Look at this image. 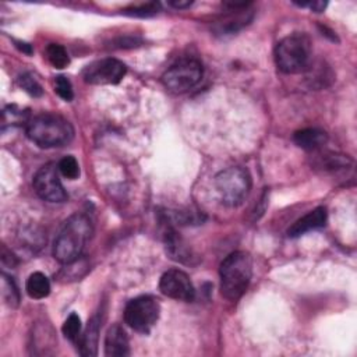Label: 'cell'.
<instances>
[{
  "label": "cell",
  "mask_w": 357,
  "mask_h": 357,
  "mask_svg": "<svg viewBox=\"0 0 357 357\" xmlns=\"http://www.w3.org/2000/svg\"><path fill=\"white\" fill-rule=\"evenodd\" d=\"M169 5L180 10V9H189L193 5V2L191 0H173V2H169Z\"/></svg>",
  "instance_id": "27"
},
{
  "label": "cell",
  "mask_w": 357,
  "mask_h": 357,
  "mask_svg": "<svg viewBox=\"0 0 357 357\" xmlns=\"http://www.w3.org/2000/svg\"><path fill=\"white\" fill-rule=\"evenodd\" d=\"M15 44H16V46H17L21 52H24V53H27V55H31V53H33L31 45H28V44H26V42H21V41H15Z\"/></svg>",
  "instance_id": "29"
},
{
  "label": "cell",
  "mask_w": 357,
  "mask_h": 357,
  "mask_svg": "<svg viewBox=\"0 0 357 357\" xmlns=\"http://www.w3.org/2000/svg\"><path fill=\"white\" fill-rule=\"evenodd\" d=\"M2 263L5 264V265H10V267H13L16 263H15V257H13V254L10 253V252H8V249L3 246V249H2Z\"/></svg>",
  "instance_id": "26"
},
{
  "label": "cell",
  "mask_w": 357,
  "mask_h": 357,
  "mask_svg": "<svg viewBox=\"0 0 357 357\" xmlns=\"http://www.w3.org/2000/svg\"><path fill=\"white\" fill-rule=\"evenodd\" d=\"M94 233V225L88 215H71L60 229L53 243V257L64 265L76 263Z\"/></svg>",
  "instance_id": "1"
},
{
  "label": "cell",
  "mask_w": 357,
  "mask_h": 357,
  "mask_svg": "<svg viewBox=\"0 0 357 357\" xmlns=\"http://www.w3.org/2000/svg\"><path fill=\"white\" fill-rule=\"evenodd\" d=\"M58 168L59 172L69 180H76L80 176V165L77 159L71 155H67L63 159H60Z\"/></svg>",
  "instance_id": "21"
},
{
  "label": "cell",
  "mask_w": 357,
  "mask_h": 357,
  "mask_svg": "<svg viewBox=\"0 0 357 357\" xmlns=\"http://www.w3.org/2000/svg\"><path fill=\"white\" fill-rule=\"evenodd\" d=\"M159 9H161L159 3H147V5H140V6H133L130 9H126L125 15L133 16V17H150L157 15Z\"/></svg>",
  "instance_id": "24"
},
{
  "label": "cell",
  "mask_w": 357,
  "mask_h": 357,
  "mask_svg": "<svg viewBox=\"0 0 357 357\" xmlns=\"http://www.w3.org/2000/svg\"><path fill=\"white\" fill-rule=\"evenodd\" d=\"M33 186L35 193L49 202H64L69 195L64 190L60 177L59 168L55 164L44 165L34 176Z\"/></svg>",
  "instance_id": "9"
},
{
  "label": "cell",
  "mask_w": 357,
  "mask_h": 357,
  "mask_svg": "<svg viewBox=\"0 0 357 357\" xmlns=\"http://www.w3.org/2000/svg\"><path fill=\"white\" fill-rule=\"evenodd\" d=\"M2 296H3L8 306L19 307L20 292H19L15 281L6 274H2Z\"/></svg>",
  "instance_id": "20"
},
{
  "label": "cell",
  "mask_w": 357,
  "mask_h": 357,
  "mask_svg": "<svg viewBox=\"0 0 357 357\" xmlns=\"http://www.w3.org/2000/svg\"><path fill=\"white\" fill-rule=\"evenodd\" d=\"M293 140L303 150L317 151L326 144L328 134L321 129H303L295 133Z\"/></svg>",
  "instance_id": "14"
},
{
  "label": "cell",
  "mask_w": 357,
  "mask_h": 357,
  "mask_svg": "<svg viewBox=\"0 0 357 357\" xmlns=\"http://www.w3.org/2000/svg\"><path fill=\"white\" fill-rule=\"evenodd\" d=\"M202 64L197 59H182L172 64L162 76L164 85L175 94L194 88L202 78Z\"/></svg>",
  "instance_id": "6"
},
{
  "label": "cell",
  "mask_w": 357,
  "mask_h": 357,
  "mask_svg": "<svg viewBox=\"0 0 357 357\" xmlns=\"http://www.w3.org/2000/svg\"><path fill=\"white\" fill-rule=\"evenodd\" d=\"M46 58L51 62V64L56 69H64L70 63V58H69L67 51L59 44H51L46 48Z\"/></svg>",
  "instance_id": "19"
},
{
  "label": "cell",
  "mask_w": 357,
  "mask_h": 357,
  "mask_svg": "<svg viewBox=\"0 0 357 357\" xmlns=\"http://www.w3.org/2000/svg\"><path fill=\"white\" fill-rule=\"evenodd\" d=\"M318 166L328 172H339V171H347L353 168V161L349 157L328 153L324 157L320 158Z\"/></svg>",
  "instance_id": "18"
},
{
  "label": "cell",
  "mask_w": 357,
  "mask_h": 357,
  "mask_svg": "<svg viewBox=\"0 0 357 357\" xmlns=\"http://www.w3.org/2000/svg\"><path fill=\"white\" fill-rule=\"evenodd\" d=\"M165 245H166V253L175 261L190 264L191 259H194L191 250L173 230H168L165 233Z\"/></svg>",
  "instance_id": "15"
},
{
  "label": "cell",
  "mask_w": 357,
  "mask_h": 357,
  "mask_svg": "<svg viewBox=\"0 0 357 357\" xmlns=\"http://www.w3.org/2000/svg\"><path fill=\"white\" fill-rule=\"evenodd\" d=\"M229 9V15L216 21L215 31L219 35H232L250 24L253 13L249 12V2H227L223 5Z\"/></svg>",
  "instance_id": "11"
},
{
  "label": "cell",
  "mask_w": 357,
  "mask_h": 357,
  "mask_svg": "<svg viewBox=\"0 0 357 357\" xmlns=\"http://www.w3.org/2000/svg\"><path fill=\"white\" fill-rule=\"evenodd\" d=\"M159 289L165 296L179 302H193L195 297L190 277L180 270L166 271L159 281Z\"/></svg>",
  "instance_id": "10"
},
{
  "label": "cell",
  "mask_w": 357,
  "mask_h": 357,
  "mask_svg": "<svg viewBox=\"0 0 357 357\" xmlns=\"http://www.w3.org/2000/svg\"><path fill=\"white\" fill-rule=\"evenodd\" d=\"M28 139L41 148H59L74 137V129L67 119L55 113H42L27 122Z\"/></svg>",
  "instance_id": "2"
},
{
  "label": "cell",
  "mask_w": 357,
  "mask_h": 357,
  "mask_svg": "<svg viewBox=\"0 0 357 357\" xmlns=\"http://www.w3.org/2000/svg\"><path fill=\"white\" fill-rule=\"evenodd\" d=\"M126 73L128 67L123 62L109 58L88 64L82 71V78L88 84L110 85L121 82Z\"/></svg>",
  "instance_id": "8"
},
{
  "label": "cell",
  "mask_w": 357,
  "mask_h": 357,
  "mask_svg": "<svg viewBox=\"0 0 357 357\" xmlns=\"http://www.w3.org/2000/svg\"><path fill=\"white\" fill-rule=\"evenodd\" d=\"M215 187L225 205L239 207L252 190V176L242 166H230L216 175Z\"/></svg>",
  "instance_id": "5"
},
{
  "label": "cell",
  "mask_w": 357,
  "mask_h": 357,
  "mask_svg": "<svg viewBox=\"0 0 357 357\" xmlns=\"http://www.w3.org/2000/svg\"><path fill=\"white\" fill-rule=\"evenodd\" d=\"M26 290L31 299H45L51 293V282L42 272H34L27 279Z\"/></svg>",
  "instance_id": "17"
},
{
  "label": "cell",
  "mask_w": 357,
  "mask_h": 357,
  "mask_svg": "<svg viewBox=\"0 0 357 357\" xmlns=\"http://www.w3.org/2000/svg\"><path fill=\"white\" fill-rule=\"evenodd\" d=\"M220 293L230 302H237L247 290L253 277V260L246 252H234L220 264Z\"/></svg>",
  "instance_id": "3"
},
{
  "label": "cell",
  "mask_w": 357,
  "mask_h": 357,
  "mask_svg": "<svg viewBox=\"0 0 357 357\" xmlns=\"http://www.w3.org/2000/svg\"><path fill=\"white\" fill-rule=\"evenodd\" d=\"M99 328H101V318L95 315L89 322L88 326L81 336L80 340V353L85 357H92L98 354V339H99Z\"/></svg>",
  "instance_id": "16"
},
{
  "label": "cell",
  "mask_w": 357,
  "mask_h": 357,
  "mask_svg": "<svg viewBox=\"0 0 357 357\" xmlns=\"http://www.w3.org/2000/svg\"><path fill=\"white\" fill-rule=\"evenodd\" d=\"M161 313L159 302L153 296H140L129 302L125 310L126 324L140 332L148 333L157 324Z\"/></svg>",
  "instance_id": "7"
},
{
  "label": "cell",
  "mask_w": 357,
  "mask_h": 357,
  "mask_svg": "<svg viewBox=\"0 0 357 357\" xmlns=\"http://www.w3.org/2000/svg\"><path fill=\"white\" fill-rule=\"evenodd\" d=\"M19 84L20 87L28 92L31 96H41L44 94V89L41 87V84L35 80V77H33L31 74H23L19 77Z\"/></svg>",
  "instance_id": "23"
},
{
  "label": "cell",
  "mask_w": 357,
  "mask_h": 357,
  "mask_svg": "<svg viewBox=\"0 0 357 357\" xmlns=\"http://www.w3.org/2000/svg\"><path fill=\"white\" fill-rule=\"evenodd\" d=\"M275 62L285 74H299L311 63V41L306 34H292L284 38L275 49Z\"/></svg>",
  "instance_id": "4"
},
{
  "label": "cell",
  "mask_w": 357,
  "mask_h": 357,
  "mask_svg": "<svg viewBox=\"0 0 357 357\" xmlns=\"http://www.w3.org/2000/svg\"><path fill=\"white\" fill-rule=\"evenodd\" d=\"M55 91L58 92V95L70 102L74 96V92H73V87H71V82L64 77V76H58L55 78Z\"/></svg>",
  "instance_id": "25"
},
{
  "label": "cell",
  "mask_w": 357,
  "mask_h": 357,
  "mask_svg": "<svg viewBox=\"0 0 357 357\" xmlns=\"http://www.w3.org/2000/svg\"><path fill=\"white\" fill-rule=\"evenodd\" d=\"M130 354V342L126 331L119 325H112L105 336V356L126 357Z\"/></svg>",
  "instance_id": "12"
},
{
  "label": "cell",
  "mask_w": 357,
  "mask_h": 357,
  "mask_svg": "<svg viewBox=\"0 0 357 357\" xmlns=\"http://www.w3.org/2000/svg\"><path fill=\"white\" fill-rule=\"evenodd\" d=\"M62 331H63V335L69 340L76 342L78 339V336H80V332H81V320H80V317L77 314H74V313L70 314L69 318L64 321Z\"/></svg>",
  "instance_id": "22"
},
{
  "label": "cell",
  "mask_w": 357,
  "mask_h": 357,
  "mask_svg": "<svg viewBox=\"0 0 357 357\" xmlns=\"http://www.w3.org/2000/svg\"><path fill=\"white\" fill-rule=\"evenodd\" d=\"M328 219V212L325 207H318L313 211H310L307 215L303 218L297 219L289 229H288V236L289 237H300L302 234L322 227L325 226Z\"/></svg>",
  "instance_id": "13"
},
{
  "label": "cell",
  "mask_w": 357,
  "mask_h": 357,
  "mask_svg": "<svg viewBox=\"0 0 357 357\" xmlns=\"http://www.w3.org/2000/svg\"><path fill=\"white\" fill-rule=\"evenodd\" d=\"M326 5H328L326 2H311V3H308V8L315 13H322L325 10Z\"/></svg>",
  "instance_id": "28"
}]
</instances>
